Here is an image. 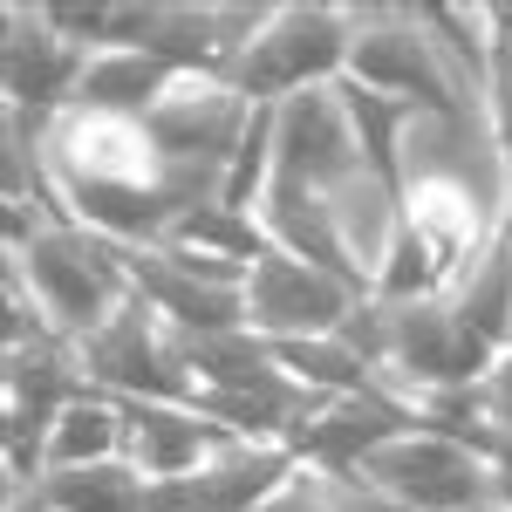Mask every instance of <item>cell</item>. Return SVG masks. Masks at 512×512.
Instances as JSON below:
<instances>
[{
    "label": "cell",
    "mask_w": 512,
    "mask_h": 512,
    "mask_svg": "<svg viewBox=\"0 0 512 512\" xmlns=\"http://www.w3.org/2000/svg\"><path fill=\"white\" fill-rule=\"evenodd\" d=\"M444 301H451V315L465 321L485 349L506 355L512 349V246L506 239H492V246L472 260V274L458 280Z\"/></svg>",
    "instance_id": "16"
},
{
    "label": "cell",
    "mask_w": 512,
    "mask_h": 512,
    "mask_svg": "<svg viewBox=\"0 0 512 512\" xmlns=\"http://www.w3.org/2000/svg\"><path fill=\"white\" fill-rule=\"evenodd\" d=\"M117 403H123V396H117ZM123 431H130V458L158 478V485L192 478L212 451L233 444V431L212 424L205 410H192V403H123Z\"/></svg>",
    "instance_id": "11"
},
{
    "label": "cell",
    "mask_w": 512,
    "mask_h": 512,
    "mask_svg": "<svg viewBox=\"0 0 512 512\" xmlns=\"http://www.w3.org/2000/svg\"><path fill=\"white\" fill-rule=\"evenodd\" d=\"M158 246L205 253V260H233V267L253 274V260H260L274 239H267V226H260V212H239V205H226V198H205V205H192V212H185Z\"/></svg>",
    "instance_id": "17"
},
{
    "label": "cell",
    "mask_w": 512,
    "mask_h": 512,
    "mask_svg": "<svg viewBox=\"0 0 512 512\" xmlns=\"http://www.w3.org/2000/svg\"><path fill=\"white\" fill-rule=\"evenodd\" d=\"M82 69H89V55L62 28H48L41 7H7V41H0L7 110H21V117H62L76 103Z\"/></svg>",
    "instance_id": "9"
},
{
    "label": "cell",
    "mask_w": 512,
    "mask_h": 512,
    "mask_svg": "<svg viewBox=\"0 0 512 512\" xmlns=\"http://www.w3.org/2000/svg\"><path fill=\"white\" fill-rule=\"evenodd\" d=\"M355 48V7H274L253 48L226 69V89L239 103H294L308 89H335L349 76Z\"/></svg>",
    "instance_id": "2"
},
{
    "label": "cell",
    "mask_w": 512,
    "mask_h": 512,
    "mask_svg": "<svg viewBox=\"0 0 512 512\" xmlns=\"http://www.w3.org/2000/svg\"><path fill=\"white\" fill-rule=\"evenodd\" d=\"M362 308V294L342 287L335 274H321L308 260L267 246L246 274V321L267 342H315V335H342L349 315Z\"/></svg>",
    "instance_id": "6"
},
{
    "label": "cell",
    "mask_w": 512,
    "mask_h": 512,
    "mask_svg": "<svg viewBox=\"0 0 512 512\" xmlns=\"http://www.w3.org/2000/svg\"><path fill=\"white\" fill-rule=\"evenodd\" d=\"M472 512H506V506H499V499H485V506H472Z\"/></svg>",
    "instance_id": "22"
},
{
    "label": "cell",
    "mask_w": 512,
    "mask_h": 512,
    "mask_svg": "<svg viewBox=\"0 0 512 512\" xmlns=\"http://www.w3.org/2000/svg\"><path fill=\"white\" fill-rule=\"evenodd\" d=\"M472 451L485 458V478H492V499L512 512V437L506 431H478Z\"/></svg>",
    "instance_id": "20"
},
{
    "label": "cell",
    "mask_w": 512,
    "mask_h": 512,
    "mask_svg": "<svg viewBox=\"0 0 512 512\" xmlns=\"http://www.w3.org/2000/svg\"><path fill=\"white\" fill-rule=\"evenodd\" d=\"M41 512H158V478L137 458H103V465H76V472H48L28 485Z\"/></svg>",
    "instance_id": "14"
},
{
    "label": "cell",
    "mask_w": 512,
    "mask_h": 512,
    "mask_svg": "<svg viewBox=\"0 0 512 512\" xmlns=\"http://www.w3.org/2000/svg\"><path fill=\"white\" fill-rule=\"evenodd\" d=\"M335 96H342V110L355 123V151H362V171H369V185L403 205L410 198V164H403V137H410V123L417 110L410 103H396V96H376V89H362V82H335Z\"/></svg>",
    "instance_id": "12"
},
{
    "label": "cell",
    "mask_w": 512,
    "mask_h": 512,
    "mask_svg": "<svg viewBox=\"0 0 512 512\" xmlns=\"http://www.w3.org/2000/svg\"><path fill=\"white\" fill-rule=\"evenodd\" d=\"M103 458H130V431H123L117 396L89 390L55 417V431H48V472H76V465H103Z\"/></svg>",
    "instance_id": "15"
},
{
    "label": "cell",
    "mask_w": 512,
    "mask_h": 512,
    "mask_svg": "<svg viewBox=\"0 0 512 512\" xmlns=\"http://www.w3.org/2000/svg\"><path fill=\"white\" fill-rule=\"evenodd\" d=\"M260 226H267V239H274L280 253H294V260L321 267V274H335L342 287H355L362 301L376 294V267L362 260V246H355L349 226H342V205L328 192L274 171L267 192H260Z\"/></svg>",
    "instance_id": "7"
},
{
    "label": "cell",
    "mask_w": 512,
    "mask_h": 512,
    "mask_svg": "<svg viewBox=\"0 0 512 512\" xmlns=\"http://www.w3.org/2000/svg\"><path fill=\"white\" fill-rule=\"evenodd\" d=\"M274 171L328 192L335 205L355 185L369 192V171H362V151H355V123L335 89H308V96L274 110Z\"/></svg>",
    "instance_id": "8"
},
{
    "label": "cell",
    "mask_w": 512,
    "mask_h": 512,
    "mask_svg": "<svg viewBox=\"0 0 512 512\" xmlns=\"http://www.w3.org/2000/svg\"><path fill=\"white\" fill-rule=\"evenodd\" d=\"M499 239L512 246V151H506V198H499Z\"/></svg>",
    "instance_id": "21"
},
{
    "label": "cell",
    "mask_w": 512,
    "mask_h": 512,
    "mask_svg": "<svg viewBox=\"0 0 512 512\" xmlns=\"http://www.w3.org/2000/svg\"><path fill=\"white\" fill-rule=\"evenodd\" d=\"M349 82L410 103L417 117L437 123H465V82L444 62L437 35L424 28L417 7H376V14H355V48H349Z\"/></svg>",
    "instance_id": "3"
},
{
    "label": "cell",
    "mask_w": 512,
    "mask_h": 512,
    "mask_svg": "<svg viewBox=\"0 0 512 512\" xmlns=\"http://www.w3.org/2000/svg\"><path fill=\"white\" fill-rule=\"evenodd\" d=\"M178 82H198V76H178L171 62L144 55V48L89 55V69H82L76 103H69V110H96V117H151Z\"/></svg>",
    "instance_id": "13"
},
{
    "label": "cell",
    "mask_w": 512,
    "mask_h": 512,
    "mask_svg": "<svg viewBox=\"0 0 512 512\" xmlns=\"http://www.w3.org/2000/svg\"><path fill=\"white\" fill-rule=\"evenodd\" d=\"M7 267L28 280L35 308L48 315V328H55L62 342L103 335V328L137 301L130 246L89 233V226H76V219H48V226H35V233L14 246Z\"/></svg>",
    "instance_id": "1"
},
{
    "label": "cell",
    "mask_w": 512,
    "mask_h": 512,
    "mask_svg": "<svg viewBox=\"0 0 512 512\" xmlns=\"http://www.w3.org/2000/svg\"><path fill=\"white\" fill-rule=\"evenodd\" d=\"M294 472H301V451L294 444H246V437H233L192 478L158 485V512H267L274 492Z\"/></svg>",
    "instance_id": "10"
},
{
    "label": "cell",
    "mask_w": 512,
    "mask_h": 512,
    "mask_svg": "<svg viewBox=\"0 0 512 512\" xmlns=\"http://www.w3.org/2000/svg\"><path fill=\"white\" fill-rule=\"evenodd\" d=\"M478 417H485V431L512 437V349L485 369V383H478Z\"/></svg>",
    "instance_id": "19"
},
{
    "label": "cell",
    "mask_w": 512,
    "mask_h": 512,
    "mask_svg": "<svg viewBox=\"0 0 512 512\" xmlns=\"http://www.w3.org/2000/svg\"><path fill=\"white\" fill-rule=\"evenodd\" d=\"M485 123H492V144L512 151V28H499L492 14V76H485Z\"/></svg>",
    "instance_id": "18"
},
{
    "label": "cell",
    "mask_w": 512,
    "mask_h": 512,
    "mask_svg": "<svg viewBox=\"0 0 512 512\" xmlns=\"http://www.w3.org/2000/svg\"><path fill=\"white\" fill-rule=\"evenodd\" d=\"M355 478L403 512H472L492 499L485 458L465 437H444V431H403L390 444H376Z\"/></svg>",
    "instance_id": "4"
},
{
    "label": "cell",
    "mask_w": 512,
    "mask_h": 512,
    "mask_svg": "<svg viewBox=\"0 0 512 512\" xmlns=\"http://www.w3.org/2000/svg\"><path fill=\"white\" fill-rule=\"evenodd\" d=\"M76 355H82L89 390H103V396H123V403H198V376L185 362V349H178V335L144 301H130L103 335L76 342Z\"/></svg>",
    "instance_id": "5"
}]
</instances>
